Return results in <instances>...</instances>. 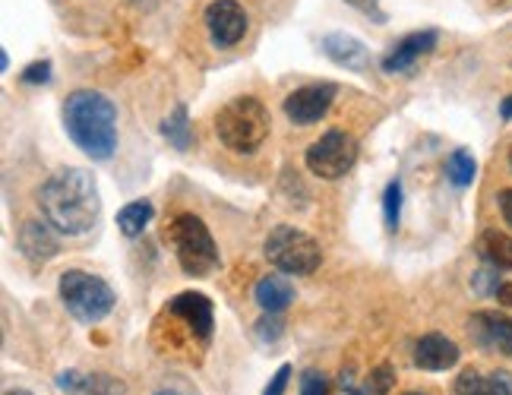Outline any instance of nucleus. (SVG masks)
Returning <instances> with one entry per match:
<instances>
[{
	"label": "nucleus",
	"instance_id": "f257e3e1",
	"mask_svg": "<svg viewBox=\"0 0 512 395\" xmlns=\"http://www.w3.org/2000/svg\"><path fill=\"white\" fill-rule=\"evenodd\" d=\"M38 206L54 231L80 237L92 231L98 215H102V196H98L95 177L86 168H61L38 190Z\"/></svg>",
	"mask_w": 512,
	"mask_h": 395
},
{
	"label": "nucleus",
	"instance_id": "f03ea898",
	"mask_svg": "<svg viewBox=\"0 0 512 395\" xmlns=\"http://www.w3.org/2000/svg\"><path fill=\"white\" fill-rule=\"evenodd\" d=\"M64 130L92 162H108L117 149V108L95 89H76L64 102Z\"/></svg>",
	"mask_w": 512,
	"mask_h": 395
},
{
	"label": "nucleus",
	"instance_id": "7ed1b4c3",
	"mask_svg": "<svg viewBox=\"0 0 512 395\" xmlns=\"http://www.w3.org/2000/svg\"><path fill=\"white\" fill-rule=\"evenodd\" d=\"M269 111L260 98H231V102L215 117V133L219 143L234 155H253L269 140Z\"/></svg>",
	"mask_w": 512,
	"mask_h": 395
},
{
	"label": "nucleus",
	"instance_id": "20e7f679",
	"mask_svg": "<svg viewBox=\"0 0 512 395\" xmlns=\"http://www.w3.org/2000/svg\"><path fill=\"white\" fill-rule=\"evenodd\" d=\"M165 237L174 247L177 263H181V269L193 275V279H206V275H212V269H219L222 263L219 244H215L212 231L206 228L200 215H193V212L174 215L171 225L165 228Z\"/></svg>",
	"mask_w": 512,
	"mask_h": 395
},
{
	"label": "nucleus",
	"instance_id": "39448f33",
	"mask_svg": "<svg viewBox=\"0 0 512 395\" xmlns=\"http://www.w3.org/2000/svg\"><path fill=\"white\" fill-rule=\"evenodd\" d=\"M57 291H61V301L70 310V316L80 323L105 320L117 304L111 285L92 272H83V269H67L61 275V282H57Z\"/></svg>",
	"mask_w": 512,
	"mask_h": 395
},
{
	"label": "nucleus",
	"instance_id": "423d86ee",
	"mask_svg": "<svg viewBox=\"0 0 512 395\" xmlns=\"http://www.w3.org/2000/svg\"><path fill=\"white\" fill-rule=\"evenodd\" d=\"M266 260L285 275H313L323 263V250L317 237H310L301 228L279 225L266 234Z\"/></svg>",
	"mask_w": 512,
	"mask_h": 395
},
{
	"label": "nucleus",
	"instance_id": "0eeeda50",
	"mask_svg": "<svg viewBox=\"0 0 512 395\" xmlns=\"http://www.w3.org/2000/svg\"><path fill=\"white\" fill-rule=\"evenodd\" d=\"M310 174L323 177V181H339L345 177L354 162H358V140L345 130H326L317 143L304 155Z\"/></svg>",
	"mask_w": 512,
	"mask_h": 395
},
{
	"label": "nucleus",
	"instance_id": "6e6552de",
	"mask_svg": "<svg viewBox=\"0 0 512 395\" xmlns=\"http://www.w3.org/2000/svg\"><path fill=\"white\" fill-rule=\"evenodd\" d=\"M336 92H339L336 83H310V86L294 89L282 102L285 117H288L291 124H298V127L317 124V121H323V117H326L329 105L336 102Z\"/></svg>",
	"mask_w": 512,
	"mask_h": 395
},
{
	"label": "nucleus",
	"instance_id": "1a4fd4ad",
	"mask_svg": "<svg viewBox=\"0 0 512 395\" xmlns=\"http://www.w3.org/2000/svg\"><path fill=\"white\" fill-rule=\"evenodd\" d=\"M206 29L219 48H234L247 35V13L238 0H215L206 10Z\"/></svg>",
	"mask_w": 512,
	"mask_h": 395
},
{
	"label": "nucleus",
	"instance_id": "9d476101",
	"mask_svg": "<svg viewBox=\"0 0 512 395\" xmlns=\"http://www.w3.org/2000/svg\"><path fill=\"white\" fill-rule=\"evenodd\" d=\"M437 32L433 29H424V32H411L405 38H399L396 45L389 48V54L383 57V73L389 76H396V73H411L418 64H421V57H427L433 48H437Z\"/></svg>",
	"mask_w": 512,
	"mask_h": 395
},
{
	"label": "nucleus",
	"instance_id": "9b49d317",
	"mask_svg": "<svg viewBox=\"0 0 512 395\" xmlns=\"http://www.w3.org/2000/svg\"><path fill=\"white\" fill-rule=\"evenodd\" d=\"M468 335L484 351H497L503 358H512V316L506 313H471Z\"/></svg>",
	"mask_w": 512,
	"mask_h": 395
},
{
	"label": "nucleus",
	"instance_id": "f8f14e48",
	"mask_svg": "<svg viewBox=\"0 0 512 395\" xmlns=\"http://www.w3.org/2000/svg\"><path fill=\"white\" fill-rule=\"evenodd\" d=\"M168 313L171 316H181V320L190 326V332L196 335L200 342H209L212 339V326H215V310H212V301L200 291H181L177 298L168 304Z\"/></svg>",
	"mask_w": 512,
	"mask_h": 395
},
{
	"label": "nucleus",
	"instance_id": "ddd939ff",
	"mask_svg": "<svg viewBox=\"0 0 512 395\" xmlns=\"http://www.w3.org/2000/svg\"><path fill=\"white\" fill-rule=\"evenodd\" d=\"M415 367L427 370V373H440V370H452L459 364V345L446 339L440 332H427L415 342Z\"/></svg>",
	"mask_w": 512,
	"mask_h": 395
},
{
	"label": "nucleus",
	"instance_id": "4468645a",
	"mask_svg": "<svg viewBox=\"0 0 512 395\" xmlns=\"http://www.w3.org/2000/svg\"><path fill=\"white\" fill-rule=\"evenodd\" d=\"M57 389H61L64 395H124L127 383L111 377V373L64 370V373H57Z\"/></svg>",
	"mask_w": 512,
	"mask_h": 395
},
{
	"label": "nucleus",
	"instance_id": "2eb2a0df",
	"mask_svg": "<svg viewBox=\"0 0 512 395\" xmlns=\"http://www.w3.org/2000/svg\"><path fill=\"white\" fill-rule=\"evenodd\" d=\"M452 389H456V395H512V373L509 370L481 373L475 367H468L456 377Z\"/></svg>",
	"mask_w": 512,
	"mask_h": 395
},
{
	"label": "nucleus",
	"instance_id": "dca6fc26",
	"mask_svg": "<svg viewBox=\"0 0 512 395\" xmlns=\"http://www.w3.org/2000/svg\"><path fill=\"white\" fill-rule=\"evenodd\" d=\"M323 51H326L329 61H336L339 67H348L354 73H364L370 67V51L351 35H326Z\"/></svg>",
	"mask_w": 512,
	"mask_h": 395
},
{
	"label": "nucleus",
	"instance_id": "f3484780",
	"mask_svg": "<svg viewBox=\"0 0 512 395\" xmlns=\"http://www.w3.org/2000/svg\"><path fill=\"white\" fill-rule=\"evenodd\" d=\"M19 250H23L32 263H45L51 256L61 250L51 234V225L48 222H38V219H29L23 228H19Z\"/></svg>",
	"mask_w": 512,
	"mask_h": 395
},
{
	"label": "nucleus",
	"instance_id": "a211bd4d",
	"mask_svg": "<svg viewBox=\"0 0 512 395\" xmlns=\"http://www.w3.org/2000/svg\"><path fill=\"white\" fill-rule=\"evenodd\" d=\"M253 298L263 307V313H282L294 301V288L282 279V275H263L253 288Z\"/></svg>",
	"mask_w": 512,
	"mask_h": 395
},
{
	"label": "nucleus",
	"instance_id": "6ab92c4d",
	"mask_svg": "<svg viewBox=\"0 0 512 395\" xmlns=\"http://www.w3.org/2000/svg\"><path fill=\"white\" fill-rule=\"evenodd\" d=\"M478 253L487 266H494L500 272H509L512 269V237L497 231V228H487L481 231L478 237Z\"/></svg>",
	"mask_w": 512,
	"mask_h": 395
},
{
	"label": "nucleus",
	"instance_id": "aec40b11",
	"mask_svg": "<svg viewBox=\"0 0 512 395\" xmlns=\"http://www.w3.org/2000/svg\"><path fill=\"white\" fill-rule=\"evenodd\" d=\"M149 222H152V203L149 200L127 203L121 212H117V228H121L124 237H140Z\"/></svg>",
	"mask_w": 512,
	"mask_h": 395
},
{
	"label": "nucleus",
	"instance_id": "412c9836",
	"mask_svg": "<svg viewBox=\"0 0 512 395\" xmlns=\"http://www.w3.org/2000/svg\"><path fill=\"white\" fill-rule=\"evenodd\" d=\"M162 133H165V140L174 146V149H190L193 143V130H190V117H187V105H177L171 111V117H165L162 121Z\"/></svg>",
	"mask_w": 512,
	"mask_h": 395
},
{
	"label": "nucleus",
	"instance_id": "4be33fe9",
	"mask_svg": "<svg viewBox=\"0 0 512 395\" xmlns=\"http://www.w3.org/2000/svg\"><path fill=\"white\" fill-rule=\"evenodd\" d=\"M478 174V165H475V155H471L468 149H456L449 158H446V177L452 187H468L471 181H475Z\"/></svg>",
	"mask_w": 512,
	"mask_h": 395
},
{
	"label": "nucleus",
	"instance_id": "5701e85b",
	"mask_svg": "<svg viewBox=\"0 0 512 395\" xmlns=\"http://www.w3.org/2000/svg\"><path fill=\"white\" fill-rule=\"evenodd\" d=\"M383 222H386V231H399V222H402V184L399 181L386 184V193H383Z\"/></svg>",
	"mask_w": 512,
	"mask_h": 395
},
{
	"label": "nucleus",
	"instance_id": "b1692460",
	"mask_svg": "<svg viewBox=\"0 0 512 395\" xmlns=\"http://www.w3.org/2000/svg\"><path fill=\"white\" fill-rule=\"evenodd\" d=\"M392 389H396V370L389 364H380L377 370H370L367 383L361 386L364 395H389Z\"/></svg>",
	"mask_w": 512,
	"mask_h": 395
},
{
	"label": "nucleus",
	"instance_id": "393cba45",
	"mask_svg": "<svg viewBox=\"0 0 512 395\" xmlns=\"http://www.w3.org/2000/svg\"><path fill=\"white\" fill-rule=\"evenodd\" d=\"M285 332V320L279 313H266L260 323H256V335H260L263 342H279V335Z\"/></svg>",
	"mask_w": 512,
	"mask_h": 395
},
{
	"label": "nucleus",
	"instance_id": "a878e982",
	"mask_svg": "<svg viewBox=\"0 0 512 395\" xmlns=\"http://www.w3.org/2000/svg\"><path fill=\"white\" fill-rule=\"evenodd\" d=\"M301 395H332L329 392V380L320 370H304L301 373Z\"/></svg>",
	"mask_w": 512,
	"mask_h": 395
},
{
	"label": "nucleus",
	"instance_id": "bb28decb",
	"mask_svg": "<svg viewBox=\"0 0 512 395\" xmlns=\"http://www.w3.org/2000/svg\"><path fill=\"white\" fill-rule=\"evenodd\" d=\"M23 79L26 86H42V83H48L51 79V64L48 61H35V64H29L26 70H23Z\"/></svg>",
	"mask_w": 512,
	"mask_h": 395
},
{
	"label": "nucleus",
	"instance_id": "cd10ccee",
	"mask_svg": "<svg viewBox=\"0 0 512 395\" xmlns=\"http://www.w3.org/2000/svg\"><path fill=\"white\" fill-rule=\"evenodd\" d=\"M500 269H494V266H487V269H481L478 275H475V291L478 294H497V288L503 285L500 279Z\"/></svg>",
	"mask_w": 512,
	"mask_h": 395
},
{
	"label": "nucleus",
	"instance_id": "c85d7f7f",
	"mask_svg": "<svg viewBox=\"0 0 512 395\" xmlns=\"http://www.w3.org/2000/svg\"><path fill=\"white\" fill-rule=\"evenodd\" d=\"M288 380H291V364H282L279 370H275V377L269 380L263 395H282L288 389Z\"/></svg>",
	"mask_w": 512,
	"mask_h": 395
},
{
	"label": "nucleus",
	"instance_id": "c756f323",
	"mask_svg": "<svg viewBox=\"0 0 512 395\" xmlns=\"http://www.w3.org/2000/svg\"><path fill=\"white\" fill-rule=\"evenodd\" d=\"M336 395H364L351 370H342V373H339V389H336Z\"/></svg>",
	"mask_w": 512,
	"mask_h": 395
},
{
	"label": "nucleus",
	"instance_id": "7c9ffc66",
	"mask_svg": "<svg viewBox=\"0 0 512 395\" xmlns=\"http://www.w3.org/2000/svg\"><path fill=\"white\" fill-rule=\"evenodd\" d=\"M348 4H354V7H361L364 13H370L377 23H386V13H383V7L377 4V0H348Z\"/></svg>",
	"mask_w": 512,
	"mask_h": 395
},
{
	"label": "nucleus",
	"instance_id": "2f4dec72",
	"mask_svg": "<svg viewBox=\"0 0 512 395\" xmlns=\"http://www.w3.org/2000/svg\"><path fill=\"white\" fill-rule=\"evenodd\" d=\"M500 212H503L506 225L512 228V190H500Z\"/></svg>",
	"mask_w": 512,
	"mask_h": 395
},
{
	"label": "nucleus",
	"instance_id": "473e14b6",
	"mask_svg": "<svg viewBox=\"0 0 512 395\" xmlns=\"http://www.w3.org/2000/svg\"><path fill=\"white\" fill-rule=\"evenodd\" d=\"M494 298L503 304V307H512V285L509 282H503L500 288H497V294H494Z\"/></svg>",
	"mask_w": 512,
	"mask_h": 395
},
{
	"label": "nucleus",
	"instance_id": "72a5a7b5",
	"mask_svg": "<svg viewBox=\"0 0 512 395\" xmlns=\"http://www.w3.org/2000/svg\"><path fill=\"white\" fill-rule=\"evenodd\" d=\"M500 114H503V121H512V92L500 102Z\"/></svg>",
	"mask_w": 512,
	"mask_h": 395
},
{
	"label": "nucleus",
	"instance_id": "f704fd0d",
	"mask_svg": "<svg viewBox=\"0 0 512 395\" xmlns=\"http://www.w3.org/2000/svg\"><path fill=\"white\" fill-rule=\"evenodd\" d=\"M4 395H32V392H26V389H10V392H4Z\"/></svg>",
	"mask_w": 512,
	"mask_h": 395
},
{
	"label": "nucleus",
	"instance_id": "c9c22d12",
	"mask_svg": "<svg viewBox=\"0 0 512 395\" xmlns=\"http://www.w3.org/2000/svg\"><path fill=\"white\" fill-rule=\"evenodd\" d=\"M155 395H181V392H155Z\"/></svg>",
	"mask_w": 512,
	"mask_h": 395
},
{
	"label": "nucleus",
	"instance_id": "e433bc0d",
	"mask_svg": "<svg viewBox=\"0 0 512 395\" xmlns=\"http://www.w3.org/2000/svg\"><path fill=\"white\" fill-rule=\"evenodd\" d=\"M402 395H427V392H402Z\"/></svg>",
	"mask_w": 512,
	"mask_h": 395
},
{
	"label": "nucleus",
	"instance_id": "4c0bfd02",
	"mask_svg": "<svg viewBox=\"0 0 512 395\" xmlns=\"http://www.w3.org/2000/svg\"><path fill=\"white\" fill-rule=\"evenodd\" d=\"M509 168H512V149H509Z\"/></svg>",
	"mask_w": 512,
	"mask_h": 395
}]
</instances>
